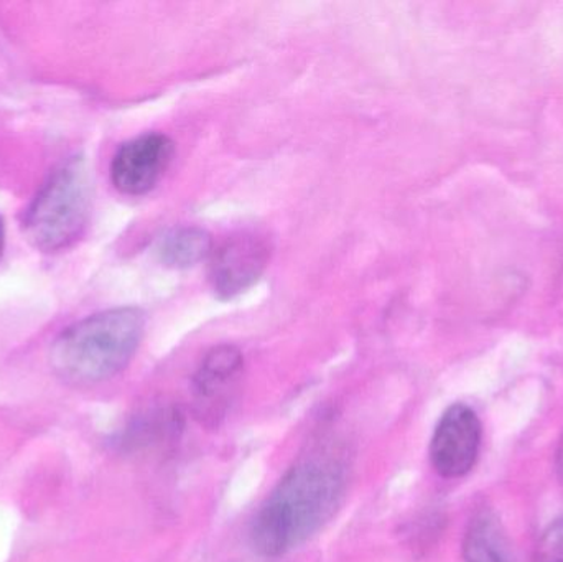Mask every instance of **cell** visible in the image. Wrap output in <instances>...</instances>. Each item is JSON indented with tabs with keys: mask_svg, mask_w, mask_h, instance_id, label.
I'll return each mask as SVG.
<instances>
[{
	"mask_svg": "<svg viewBox=\"0 0 563 562\" xmlns=\"http://www.w3.org/2000/svg\"><path fill=\"white\" fill-rule=\"evenodd\" d=\"M344 465L331 455H310L279 482L251 525V543L264 558H280L310 540L340 508Z\"/></svg>",
	"mask_w": 563,
	"mask_h": 562,
	"instance_id": "cell-1",
	"label": "cell"
},
{
	"mask_svg": "<svg viewBox=\"0 0 563 562\" xmlns=\"http://www.w3.org/2000/svg\"><path fill=\"white\" fill-rule=\"evenodd\" d=\"M145 330L135 307L106 310L63 330L52 346V366L71 385H96L119 375L134 359Z\"/></svg>",
	"mask_w": 563,
	"mask_h": 562,
	"instance_id": "cell-2",
	"label": "cell"
},
{
	"mask_svg": "<svg viewBox=\"0 0 563 562\" xmlns=\"http://www.w3.org/2000/svg\"><path fill=\"white\" fill-rule=\"evenodd\" d=\"M91 213V181L85 161L63 162L49 174L23 218V233L43 253L73 246L85 233Z\"/></svg>",
	"mask_w": 563,
	"mask_h": 562,
	"instance_id": "cell-3",
	"label": "cell"
},
{
	"mask_svg": "<svg viewBox=\"0 0 563 562\" xmlns=\"http://www.w3.org/2000/svg\"><path fill=\"white\" fill-rule=\"evenodd\" d=\"M273 254L264 234L243 231L224 240L210 256V280L214 294L231 299L246 293L260 280Z\"/></svg>",
	"mask_w": 563,
	"mask_h": 562,
	"instance_id": "cell-4",
	"label": "cell"
},
{
	"mask_svg": "<svg viewBox=\"0 0 563 562\" xmlns=\"http://www.w3.org/2000/svg\"><path fill=\"white\" fill-rule=\"evenodd\" d=\"M483 428L475 409L450 406L430 441V462L443 478H462L472 472L482 449Z\"/></svg>",
	"mask_w": 563,
	"mask_h": 562,
	"instance_id": "cell-5",
	"label": "cell"
},
{
	"mask_svg": "<svg viewBox=\"0 0 563 562\" xmlns=\"http://www.w3.org/2000/svg\"><path fill=\"white\" fill-rule=\"evenodd\" d=\"M174 152V142L158 132L125 142L112 158V185L129 197L148 194L164 177Z\"/></svg>",
	"mask_w": 563,
	"mask_h": 562,
	"instance_id": "cell-6",
	"label": "cell"
},
{
	"mask_svg": "<svg viewBox=\"0 0 563 562\" xmlns=\"http://www.w3.org/2000/svg\"><path fill=\"white\" fill-rule=\"evenodd\" d=\"M243 370L244 356L236 346H214L205 355L194 376L195 415L198 419L207 425H217L224 418Z\"/></svg>",
	"mask_w": 563,
	"mask_h": 562,
	"instance_id": "cell-7",
	"label": "cell"
},
{
	"mask_svg": "<svg viewBox=\"0 0 563 562\" xmlns=\"http://www.w3.org/2000/svg\"><path fill=\"white\" fill-rule=\"evenodd\" d=\"M462 551L465 562H511L501 525L488 510L478 511L470 520Z\"/></svg>",
	"mask_w": 563,
	"mask_h": 562,
	"instance_id": "cell-8",
	"label": "cell"
},
{
	"mask_svg": "<svg viewBox=\"0 0 563 562\" xmlns=\"http://www.w3.org/2000/svg\"><path fill=\"white\" fill-rule=\"evenodd\" d=\"M213 250L210 233L197 227L175 228L161 238L157 246L162 263L175 269H187L210 260Z\"/></svg>",
	"mask_w": 563,
	"mask_h": 562,
	"instance_id": "cell-9",
	"label": "cell"
},
{
	"mask_svg": "<svg viewBox=\"0 0 563 562\" xmlns=\"http://www.w3.org/2000/svg\"><path fill=\"white\" fill-rule=\"evenodd\" d=\"M532 562H563V517L549 525L539 538Z\"/></svg>",
	"mask_w": 563,
	"mask_h": 562,
	"instance_id": "cell-10",
	"label": "cell"
},
{
	"mask_svg": "<svg viewBox=\"0 0 563 562\" xmlns=\"http://www.w3.org/2000/svg\"><path fill=\"white\" fill-rule=\"evenodd\" d=\"M3 247H5V228H3V221L0 218V257H2Z\"/></svg>",
	"mask_w": 563,
	"mask_h": 562,
	"instance_id": "cell-11",
	"label": "cell"
},
{
	"mask_svg": "<svg viewBox=\"0 0 563 562\" xmlns=\"http://www.w3.org/2000/svg\"><path fill=\"white\" fill-rule=\"evenodd\" d=\"M558 467H559V472H561L562 477H563V438H562V441H561V445H559Z\"/></svg>",
	"mask_w": 563,
	"mask_h": 562,
	"instance_id": "cell-12",
	"label": "cell"
}]
</instances>
